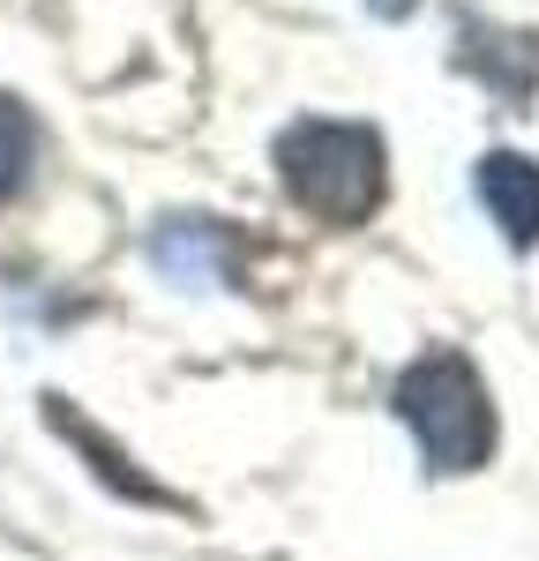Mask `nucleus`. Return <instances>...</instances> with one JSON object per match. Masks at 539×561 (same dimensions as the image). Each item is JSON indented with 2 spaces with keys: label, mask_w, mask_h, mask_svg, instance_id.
Wrapping results in <instances>:
<instances>
[{
  "label": "nucleus",
  "mask_w": 539,
  "mask_h": 561,
  "mask_svg": "<svg viewBox=\"0 0 539 561\" xmlns=\"http://www.w3.org/2000/svg\"><path fill=\"white\" fill-rule=\"evenodd\" d=\"M277 180L285 195L322 225H367L390 187V142L367 121H293L277 135Z\"/></svg>",
  "instance_id": "1"
},
{
  "label": "nucleus",
  "mask_w": 539,
  "mask_h": 561,
  "mask_svg": "<svg viewBox=\"0 0 539 561\" xmlns=\"http://www.w3.org/2000/svg\"><path fill=\"white\" fill-rule=\"evenodd\" d=\"M398 420L412 434V449H420V465L443 479L480 472L494 457V397L457 345L420 352L398 375Z\"/></svg>",
  "instance_id": "2"
},
{
  "label": "nucleus",
  "mask_w": 539,
  "mask_h": 561,
  "mask_svg": "<svg viewBox=\"0 0 539 561\" xmlns=\"http://www.w3.org/2000/svg\"><path fill=\"white\" fill-rule=\"evenodd\" d=\"M472 187H480V210L494 217L502 248L532 255L539 248V158H525V150H488Z\"/></svg>",
  "instance_id": "3"
},
{
  "label": "nucleus",
  "mask_w": 539,
  "mask_h": 561,
  "mask_svg": "<svg viewBox=\"0 0 539 561\" xmlns=\"http://www.w3.org/2000/svg\"><path fill=\"white\" fill-rule=\"evenodd\" d=\"M150 262H158V277H173V285H195V293H210V285H232V232H225L218 217H165L158 232H150Z\"/></svg>",
  "instance_id": "4"
},
{
  "label": "nucleus",
  "mask_w": 539,
  "mask_h": 561,
  "mask_svg": "<svg viewBox=\"0 0 539 561\" xmlns=\"http://www.w3.org/2000/svg\"><path fill=\"white\" fill-rule=\"evenodd\" d=\"M31 158H38V128H31L23 98H8V90H0V203H8V195L23 187Z\"/></svg>",
  "instance_id": "5"
},
{
  "label": "nucleus",
  "mask_w": 539,
  "mask_h": 561,
  "mask_svg": "<svg viewBox=\"0 0 539 561\" xmlns=\"http://www.w3.org/2000/svg\"><path fill=\"white\" fill-rule=\"evenodd\" d=\"M367 8H375L382 23H398V15H412V0H367Z\"/></svg>",
  "instance_id": "6"
}]
</instances>
